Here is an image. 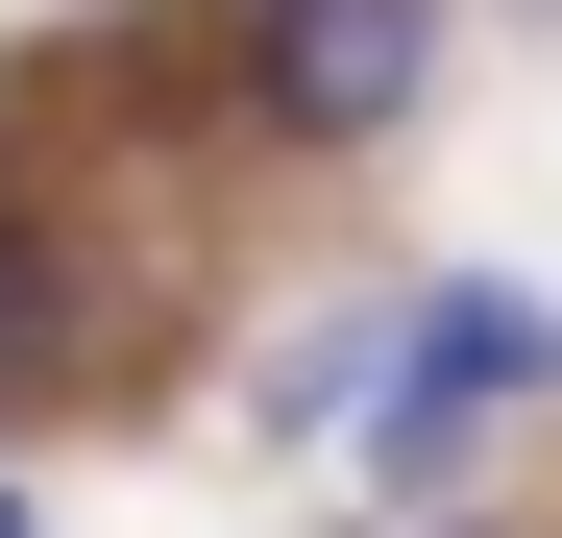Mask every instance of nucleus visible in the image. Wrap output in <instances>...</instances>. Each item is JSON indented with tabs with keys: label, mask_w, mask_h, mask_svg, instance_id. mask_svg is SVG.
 Wrapping results in <instances>:
<instances>
[{
	"label": "nucleus",
	"mask_w": 562,
	"mask_h": 538,
	"mask_svg": "<svg viewBox=\"0 0 562 538\" xmlns=\"http://www.w3.org/2000/svg\"><path fill=\"white\" fill-rule=\"evenodd\" d=\"M538 392H562V318L514 294V269H440V294H392V318H367L342 440H367V490H392V514H440L464 466H490V416H538Z\"/></svg>",
	"instance_id": "obj_1"
},
{
	"label": "nucleus",
	"mask_w": 562,
	"mask_h": 538,
	"mask_svg": "<svg viewBox=\"0 0 562 538\" xmlns=\"http://www.w3.org/2000/svg\"><path fill=\"white\" fill-rule=\"evenodd\" d=\"M440 99V0H269V123L294 147H367Z\"/></svg>",
	"instance_id": "obj_2"
},
{
	"label": "nucleus",
	"mask_w": 562,
	"mask_h": 538,
	"mask_svg": "<svg viewBox=\"0 0 562 538\" xmlns=\"http://www.w3.org/2000/svg\"><path fill=\"white\" fill-rule=\"evenodd\" d=\"M342 392H367V318H318L294 368H245V440H342Z\"/></svg>",
	"instance_id": "obj_3"
},
{
	"label": "nucleus",
	"mask_w": 562,
	"mask_h": 538,
	"mask_svg": "<svg viewBox=\"0 0 562 538\" xmlns=\"http://www.w3.org/2000/svg\"><path fill=\"white\" fill-rule=\"evenodd\" d=\"M0 538H25V490H0Z\"/></svg>",
	"instance_id": "obj_4"
}]
</instances>
